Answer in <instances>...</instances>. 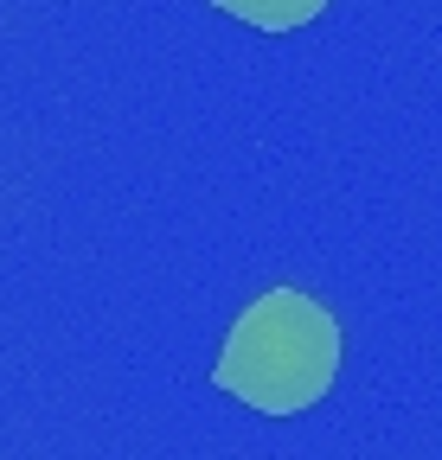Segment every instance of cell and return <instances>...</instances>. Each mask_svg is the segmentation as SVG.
<instances>
[{
  "mask_svg": "<svg viewBox=\"0 0 442 460\" xmlns=\"http://www.w3.org/2000/svg\"><path fill=\"white\" fill-rule=\"evenodd\" d=\"M212 7L244 20V26H257V32H295V26L327 13V0H212Z\"/></svg>",
  "mask_w": 442,
  "mask_h": 460,
  "instance_id": "7a4b0ae2",
  "label": "cell"
},
{
  "mask_svg": "<svg viewBox=\"0 0 442 460\" xmlns=\"http://www.w3.org/2000/svg\"><path fill=\"white\" fill-rule=\"evenodd\" d=\"M340 377V320L308 288H263L231 320L212 384L257 416H302Z\"/></svg>",
  "mask_w": 442,
  "mask_h": 460,
  "instance_id": "6da1fadb",
  "label": "cell"
}]
</instances>
